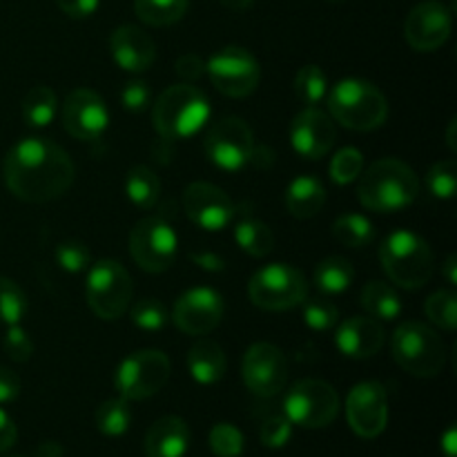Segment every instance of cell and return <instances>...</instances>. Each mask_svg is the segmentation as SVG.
<instances>
[{"instance_id":"cell-1","label":"cell","mask_w":457,"mask_h":457,"mask_svg":"<svg viewBox=\"0 0 457 457\" xmlns=\"http://www.w3.org/2000/svg\"><path fill=\"white\" fill-rule=\"evenodd\" d=\"M4 181L27 204H47L74 183V163L58 143L40 137L21 138L4 156Z\"/></svg>"},{"instance_id":"cell-2","label":"cell","mask_w":457,"mask_h":457,"mask_svg":"<svg viewBox=\"0 0 457 457\" xmlns=\"http://www.w3.org/2000/svg\"><path fill=\"white\" fill-rule=\"evenodd\" d=\"M357 196L373 212H400L420 195V179L411 165L400 159H379L360 174Z\"/></svg>"},{"instance_id":"cell-3","label":"cell","mask_w":457,"mask_h":457,"mask_svg":"<svg viewBox=\"0 0 457 457\" xmlns=\"http://www.w3.org/2000/svg\"><path fill=\"white\" fill-rule=\"evenodd\" d=\"M210 119V101L199 87L179 83L163 89L152 110V123L163 141H183L205 128Z\"/></svg>"},{"instance_id":"cell-4","label":"cell","mask_w":457,"mask_h":457,"mask_svg":"<svg viewBox=\"0 0 457 457\" xmlns=\"http://www.w3.org/2000/svg\"><path fill=\"white\" fill-rule=\"evenodd\" d=\"M379 262L388 279L406 290L427 286L436 272L431 245L413 230L391 232L379 245Z\"/></svg>"},{"instance_id":"cell-5","label":"cell","mask_w":457,"mask_h":457,"mask_svg":"<svg viewBox=\"0 0 457 457\" xmlns=\"http://www.w3.org/2000/svg\"><path fill=\"white\" fill-rule=\"evenodd\" d=\"M330 119L355 132H370L388 119V101L373 83L344 79L326 96Z\"/></svg>"},{"instance_id":"cell-6","label":"cell","mask_w":457,"mask_h":457,"mask_svg":"<svg viewBox=\"0 0 457 457\" xmlns=\"http://www.w3.org/2000/svg\"><path fill=\"white\" fill-rule=\"evenodd\" d=\"M393 360L415 378H436L445 370L446 346L436 328L422 321H404L391 339Z\"/></svg>"},{"instance_id":"cell-7","label":"cell","mask_w":457,"mask_h":457,"mask_svg":"<svg viewBox=\"0 0 457 457\" xmlns=\"http://www.w3.org/2000/svg\"><path fill=\"white\" fill-rule=\"evenodd\" d=\"M132 277L119 262L103 259L94 263L85 284V295L94 315L105 321L120 320L132 303Z\"/></svg>"},{"instance_id":"cell-8","label":"cell","mask_w":457,"mask_h":457,"mask_svg":"<svg viewBox=\"0 0 457 457\" xmlns=\"http://www.w3.org/2000/svg\"><path fill=\"white\" fill-rule=\"evenodd\" d=\"M248 295L263 311H290L308 297V281L288 263H268L253 275Z\"/></svg>"},{"instance_id":"cell-9","label":"cell","mask_w":457,"mask_h":457,"mask_svg":"<svg viewBox=\"0 0 457 457\" xmlns=\"http://www.w3.org/2000/svg\"><path fill=\"white\" fill-rule=\"evenodd\" d=\"M170 379V360L156 348H143L125 357L114 373V386L128 402L156 395Z\"/></svg>"},{"instance_id":"cell-10","label":"cell","mask_w":457,"mask_h":457,"mask_svg":"<svg viewBox=\"0 0 457 457\" xmlns=\"http://www.w3.org/2000/svg\"><path fill=\"white\" fill-rule=\"evenodd\" d=\"M284 415L302 428H324L339 415V395L324 379H302L284 397Z\"/></svg>"},{"instance_id":"cell-11","label":"cell","mask_w":457,"mask_h":457,"mask_svg":"<svg viewBox=\"0 0 457 457\" xmlns=\"http://www.w3.org/2000/svg\"><path fill=\"white\" fill-rule=\"evenodd\" d=\"M205 156L226 172H239L250 163L254 152V137L244 119L228 116L210 125L204 138Z\"/></svg>"},{"instance_id":"cell-12","label":"cell","mask_w":457,"mask_h":457,"mask_svg":"<svg viewBox=\"0 0 457 457\" xmlns=\"http://www.w3.org/2000/svg\"><path fill=\"white\" fill-rule=\"evenodd\" d=\"M177 232L161 217L141 219L129 232V254L145 272L168 270L177 259Z\"/></svg>"},{"instance_id":"cell-13","label":"cell","mask_w":457,"mask_h":457,"mask_svg":"<svg viewBox=\"0 0 457 457\" xmlns=\"http://www.w3.org/2000/svg\"><path fill=\"white\" fill-rule=\"evenodd\" d=\"M205 71L210 74L214 87L230 98H244L257 89L262 80V67L257 58L244 47H223L210 56L205 62Z\"/></svg>"},{"instance_id":"cell-14","label":"cell","mask_w":457,"mask_h":457,"mask_svg":"<svg viewBox=\"0 0 457 457\" xmlns=\"http://www.w3.org/2000/svg\"><path fill=\"white\" fill-rule=\"evenodd\" d=\"M241 378L254 395L275 397L288 382V360L275 344H253L241 361Z\"/></svg>"},{"instance_id":"cell-15","label":"cell","mask_w":457,"mask_h":457,"mask_svg":"<svg viewBox=\"0 0 457 457\" xmlns=\"http://www.w3.org/2000/svg\"><path fill=\"white\" fill-rule=\"evenodd\" d=\"M346 420L353 433L375 440L388 427V395L379 382H360L346 397Z\"/></svg>"},{"instance_id":"cell-16","label":"cell","mask_w":457,"mask_h":457,"mask_svg":"<svg viewBox=\"0 0 457 457\" xmlns=\"http://www.w3.org/2000/svg\"><path fill=\"white\" fill-rule=\"evenodd\" d=\"M62 128L79 141H98L110 125L105 101L92 89H74L61 110Z\"/></svg>"},{"instance_id":"cell-17","label":"cell","mask_w":457,"mask_h":457,"mask_svg":"<svg viewBox=\"0 0 457 457\" xmlns=\"http://www.w3.org/2000/svg\"><path fill=\"white\" fill-rule=\"evenodd\" d=\"M453 18L440 0H424L415 4L404 22V38L415 52H436L449 40Z\"/></svg>"},{"instance_id":"cell-18","label":"cell","mask_w":457,"mask_h":457,"mask_svg":"<svg viewBox=\"0 0 457 457\" xmlns=\"http://www.w3.org/2000/svg\"><path fill=\"white\" fill-rule=\"evenodd\" d=\"M223 297L214 288H192L177 299L172 320L181 333L201 337L208 335L223 320Z\"/></svg>"},{"instance_id":"cell-19","label":"cell","mask_w":457,"mask_h":457,"mask_svg":"<svg viewBox=\"0 0 457 457\" xmlns=\"http://www.w3.org/2000/svg\"><path fill=\"white\" fill-rule=\"evenodd\" d=\"M183 210L187 219L201 230L219 232L235 219V204L221 187L212 183L196 181L190 183L183 192Z\"/></svg>"},{"instance_id":"cell-20","label":"cell","mask_w":457,"mask_h":457,"mask_svg":"<svg viewBox=\"0 0 457 457\" xmlns=\"http://www.w3.org/2000/svg\"><path fill=\"white\" fill-rule=\"evenodd\" d=\"M335 141H337V129L333 119L320 107H306L290 123V145L303 159H324L333 150Z\"/></svg>"},{"instance_id":"cell-21","label":"cell","mask_w":457,"mask_h":457,"mask_svg":"<svg viewBox=\"0 0 457 457\" xmlns=\"http://www.w3.org/2000/svg\"><path fill=\"white\" fill-rule=\"evenodd\" d=\"M110 52L116 65L132 74L147 71L156 61L154 40L137 25L116 27L110 36Z\"/></svg>"},{"instance_id":"cell-22","label":"cell","mask_w":457,"mask_h":457,"mask_svg":"<svg viewBox=\"0 0 457 457\" xmlns=\"http://www.w3.org/2000/svg\"><path fill=\"white\" fill-rule=\"evenodd\" d=\"M335 346L344 357L369 360L384 346V328L373 317H351L335 330Z\"/></svg>"},{"instance_id":"cell-23","label":"cell","mask_w":457,"mask_h":457,"mask_svg":"<svg viewBox=\"0 0 457 457\" xmlns=\"http://www.w3.org/2000/svg\"><path fill=\"white\" fill-rule=\"evenodd\" d=\"M190 427L177 415H165L150 427L143 449L147 457H183L190 449Z\"/></svg>"},{"instance_id":"cell-24","label":"cell","mask_w":457,"mask_h":457,"mask_svg":"<svg viewBox=\"0 0 457 457\" xmlns=\"http://www.w3.org/2000/svg\"><path fill=\"white\" fill-rule=\"evenodd\" d=\"M226 353L212 339H199L187 351V370H190L196 384L212 386L226 375Z\"/></svg>"},{"instance_id":"cell-25","label":"cell","mask_w":457,"mask_h":457,"mask_svg":"<svg viewBox=\"0 0 457 457\" xmlns=\"http://www.w3.org/2000/svg\"><path fill=\"white\" fill-rule=\"evenodd\" d=\"M326 204V187L317 177L303 174L290 181L286 190V210L295 219H312Z\"/></svg>"},{"instance_id":"cell-26","label":"cell","mask_w":457,"mask_h":457,"mask_svg":"<svg viewBox=\"0 0 457 457\" xmlns=\"http://www.w3.org/2000/svg\"><path fill=\"white\" fill-rule=\"evenodd\" d=\"M361 306L378 321H393L402 315L400 295L384 281H370V284L364 286Z\"/></svg>"},{"instance_id":"cell-27","label":"cell","mask_w":457,"mask_h":457,"mask_svg":"<svg viewBox=\"0 0 457 457\" xmlns=\"http://www.w3.org/2000/svg\"><path fill=\"white\" fill-rule=\"evenodd\" d=\"M353 277L355 270L346 257H326L315 268V286L321 295L330 297L346 293L348 286L353 284Z\"/></svg>"},{"instance_id":"cell-28","label":"cell","mask_w":457,"mask_h":457,"mask_svg":"<svg viewBox=\"0 0 457 457\" xmlns=\"http://www.w3.org/2000/svg\"><path fill=\"white\" fill-rule=\"evenodd\" d=\"M125 192L137 208L150 210L154 208L161 196V181L154 170H150L147 165H134L125 179Z\"/></svg>"},{"instance_id":"cell-29","label":"cell","mask_w":457,"mask_h":457,"mask_svg":"<svg viewBox=\"0 0 457 457\" xmlns=\"http://www.w3.org/2000/svg\"><path fill=\"white\" fill-rule=\"evenodd\" d=\"M235 239L250 257H266L275 250V232L259 219H241L235 228Z\"/></svg>"},{"instance_id":"cell-30","label":"cell","mask_w":457,"mask_h":457,"mask_svg":"<svg viewBox=\"0 0 457 457\" xmlns=\"http://www.w3.org/2000/svg\"><path fill=\"white\" fill-rule=\"evenodd\" d=\"M190 0H134V12L150 27H168L186 16Z\"/></svg>"},{"instance_id":"cell-31","label":"cell","mask_w":457,"mask_h":457,"mask_svg":"<svg viewBox=\"0 0 457 457\" xmlns=\"http://www.w3.org/2000/svg\"><path fill=\"white\" fill-rule=\"evenodd\" d=\"M58 112V98L54 89L38 85V87L29 89L22 98V119L31 128H47Z\"/></svg>"},{"instance_id":"cell-32","label":"cell","mask_w":457,"mask_h":457,"mask_svg":"<svg viewBox=\"0 0 457 457\" xmlns=\"http://www.w3.org/2000/svg\"><path fill=\"white\" fill-rule=\"evenodd\" d=\"M96 428L105 437H120L132 427V409L125 397H112L96 409Z\"/></svg>"},{"instance_id":"cell-33","label":"cell","mask_w":457,"mask_h":457,"mask_svg":"<svg viewBox=\"0 0 457 457\" xmlns=\"http://www.w3.org/2000/svg\"><path fill=\"white\" fill-rule=\"evenodd\" d=\"M333 237L346 248H364L373 244L375 228L361 214H342L333 223Z\"/></svg>"},{"instance_id":"cell-34","label":"cell","mask_w":457,"mask_h":457,"mask_svg":"<svg viewBox=\"0 0 457 457\" xmlns=\"http://www.w3.org/2000/svg\"><path fill=\"white\" fill-rule=\"evenodd\" d=\"M295 94L306 107H317L328 96V79L320 65H306L295 76Z\"/></svg>"},{"instance_id":"cell-35","label":"cell","mask_w":457,"mask_h":457,"mask_svg":"<svg viewBox=\"0 0 457 457\" xmlns=\"http://www.w3.org/2000/svg\"><path fill=\"white\" fill-rule=\"evenodd\" d=\"M428 321L442 330L453 333L457 328V295L453 290H437L424 303Z\"/></svg>"},{"instance_id":"cell-36","label":"cell","mask_w":457,"mask_h":457,"mask_svg":"<svg viewBox=\"0 0 457 457\" xmlns=\"http://www.w3.org/2000/svg\"><path fill=\"white\" fill-rule=\"evenodd\" d=\"M27 315V297L16 281L0 277V321L7 326L21 324Z\"/></svg>"},{"instance_id":"cell-37","label":"cell","mask_w":457,"mask_h":457,"mask_svg":"<svg viewBox=\"0 0 457 457\" xmlns=\"http://www.w3.org/2000/svg\"><path fill=\"white\" fill-rule=\"evenodd\" d=\"M129 317H132V324L141 330H150V333H156V330H163L165 324L170 321L168 308L159 302V299L145 297L141 302L134 303L132 308H128Z\"/></svg>"},{"instance_id":"cell-38","label":"cell","mask_w":457,"mask_h":457,"mask_svg":"<svg viewBox=\"0 0 457 457\" xmlns=\"http://www.w3.org/2000/svg\"><path fill=\"white\" fill-rule=\"evenodd\" d=\"M361 170H364V154L357 147H342L330 161L328 172L337 186H348L360 179Z\"/></svg>"},{"instance_id":"cell-39","label":"cell","mask_w":457,"mask_h":457,"mask_svg":"<svg viewBox=\"0 0 457 457\" xmlns=\"http://www.w3.org/2000/svg\"><path fill=\"white\" fill-rule=\"evenodd\" d=\"M210 449L217 457H239L244 453V433L235 427V424H214L210 431Z\"/></svg>"},{"instance_id":"cell-40","label":"cell","mask_w":457,"mask_h":457,"mask_svg":"<svg viewBox=\"0 0 457 457\" xmlns=\"http://www.w3.org/2000/svg\"><path fill=\"white\" fill-rule=\"evenodd\" d=\"M427 187L436 199H453L457 190V163L453 159L437 161L427 172Z\"/></svg>"},{"instance_id":"cell-41","label":"cell","mask_w":457,"mask_h":457,"mask_svg":"<svg viewBox=\"0 0 457 457\" xmlns=\"http://www.w3.org/2000/svg\"><path fill=\"white\" fill-rule=\"evenodd\" d=\"M303 320H306L308 328L320 330H333L339 321V311L333 302H328L326 297L317 299H303Z\"/></svg>"},{"instance_id":"cell-42","label":"cell","mask_w":457,"mask_h":457,"mask_svg":"<svg viewBox=\"0 0 457 457\" xmlns=\"http://www.w3.org/2000/svg\"><path fill=\"white\" fill-rule=\"evenodd\" d=\"M56 263L62 270L79 275V272L87 270L92 263V254H89L87 245L80 241H62L56 248Z\"/></svg>"},{"instance_id":"cell-43","label":"cell","mask_w":457,"mask_h":457,"mask_svg":"<svg viewBox=\"0 0 457 457\" xmlns=\"http://www.w3.org/2000/svg\"><path fill=\"white\" fill-rule=\"evenodd\" d=\"M290 437H293V424L284 413L268 415L259 428V440L268 449H281V446L288 445Z\"/></svg>"},{"instance_id":"cell-44","label":"cell","mask_w":457,"mask_h":457,"mask_svg":"<svg viewBox=\"0 0 457 457\" xmlns=\"http://www.w3.org/2000/svg\"><path fill=\"white\" fill-rule=\"evenodd\" d=\"M4 351L18 364H25V361L31 360V355H34V342L25 333V328H21V324L9 326L7 335H4Z\"/></svg>"},{"instance_id":"cell-45","label":"cell","mask_w":457,"mask_h":457,"mask_svg":"<svg viewBox=\"0 0 457 457\" xmlns=\"http://www.w3.org/2000/svg\"><path fill=\"white\" fill-rule=\"evenodd\" d=\"M152 92L147 87L145 80H129L125 83L123 92H120V101H123V107L129 112H143L147 105H150Z\"/></svg>"},{"instance_id":"cell-46","label":"cell","mask_w":457,"mask_h":457,"mask_svg":"<svg viewBox=\"0 0 457 457\" xmlns=\"http://www.w3.org/2000/svg\"><path fill=\"white\" fill-rule=\"evenodd\" d=\"M177 74L181 76L186 83H195L205 74V61L196 54H183L177 61Z\"/></svg>"},{"instance_id":"cell-47","label":"cell","mask_w":457,"mask_h":457,"mask_svg":"<svg viewBox=\"0 0 457 457\" xmlns=\"http://www.w3.org/2000/svg\"><path fill=\"white\" fill-rule=\"evenodd\" d=\"M58 9L74 21H83L96 13L101 0H56Z\"/></svg>"},{"instance_id":"cell-48","label":"cell","mask_w":457,"mask_h":457,"mask_svg":"<svg viewBox=\"0 0 457 457\" xmlns=\"http://www.w3.org/2000/svg\"><path fill=\"white\" fill-rule=\"evenodd\" d=\"M21 395V378L13 370L0 366V404H9Z\"/></svg>"},{"instance_id":"cell-49","label":"cell","mask_w":457,"mask_h":457,"mask_svg":"<svg viewBox=\"0 0 457 457\" xmlns=\"http://www.w3.org/2000/svg\"><path fill=\"white\" fill-rule=\"evenodd\" d=\"M16 440H18L16 424H13V420L0 409V453L12 449V446L16 445Z\"/></svg>"},{"instance_id":"cell-50","label":"cell","mask_w":457,"mask_h":457,"mask_svg":"<svg viewBox=\"0 0 457 457\" xmlns=\"http://www.w3.org/2000/svg\"><path fill=\"white\" fill-rule=\"evenodd\" d=\"M192 262L208 272H221L226 268V262L214 253H192Z\"/></svg>"},{"instance_id":"cell-51","label":"cell","mask_w":457,"mask_h":457,"mask_svg":"<svg viewBox=\"0 0 457 457\" xmlns=\"http://www.w3.org/2000/svg\"><path fill=\"white\" fill-rule=\"evenodd\" d=\"M440 449L445 457H457V428L449 427L440 440Z\"/></svg>"},{"instance_id":"cell-52","label":"cell","mask_w":457,"mask_h":457,"mask_svg":"<svg viewBox=\"0 0 457 457\" xmlns=\"http://www.w3.org/2000/svg\"><path fill=\"white\" fill-rule=\"evenodd\" d=\"M36 457H65V449H62L58 442L49 440V442H43V445H38V449H36Z\"/></svg>"},{"instance_id":"cell-53","label":"cell","mask_w":457,"mask_h":457,"mask_svg":"<svg viewBox=\"0 0 457 457\" xmlns=\"http://www.w3.org/2000/svg\"><path fill=\"white\" fill-rule=\"evenodd\" d=\"M445 279L449 281L451 286L457 284V257L455 254H449L445 262Z\"/></svg>"},{"instance_id":"cell-54","label":"cell","mask_w":457,"mask_h":457,"mask_svg":"<svg viewBox=\"0 0 457 457\" xmlns=\"http://www.w3.org/2000/svg\"><path fill=\"white\" fill-rule=\"evenodd\" d=\"M254 0H221L223 7L232 9V12H245V9L253 7Z\"/></svg>"},{"instance_id":"cell-55","label":"cell","mask_w":457,"mask_h":457,"mask_svg":"<svg viewBox=\"0 0 457 457\" xmlns=\"http://www.w3.org/2000/svg\"><path fill=\"white\" fill-rule=\"evenodd\" d=\"M455 119L453 120H451V123H449V132H446V143H449V147H451V150H457V143H455Z\"/></svg>"},{"instance_id":"cell-56","label":"cell","mask_w":457,"mask_h":457,"mask_svg":"<svg viewBox=\"0 0 457 457\" xmlns=\"http://www.w3.org/2000/svg\"><path fill=\"white\" fill-rule=\"evenodd\" d=\"M328 3H344V0H328Z\"/></svg>"}]
</instances>
